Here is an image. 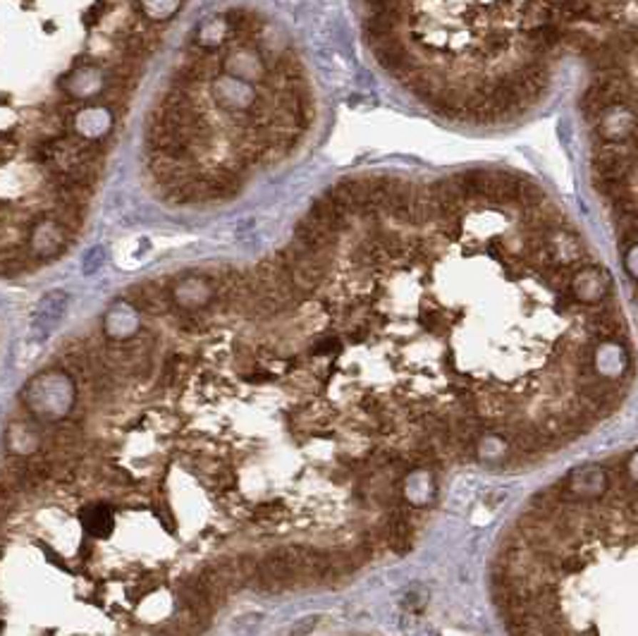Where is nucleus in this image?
I'll list each match as a JSON object with an SVG mask.
<instances>
[{
  "label": "nucleus",
  "instance_id": "f257e3e1",
  "mask_svg": "<svg viewBox=\"0 0 638 636\" xmlns=\"http://www.w3.org/2000/svg\"><path fill=\"white\" fill-rule=\"evenodd\" d=\"M490 586L510 636H638V455L533 495Z\"/></svg>",
  "mask_w": 638,
  "mask_h": 636
},
{
  "label": "nucleus",
  "instance_id": "f03ea898",
  "mask_svg": "<svg viewBox=\"0 0 638 636\" xmlns=\"http://www.w3.org/2000/svg\"><path fill=\"white\" fill-rule=\"evenodd\" d=\"M26 407L41 419H56L72 407V383L65 373L48 371L24 390Z\"/></svg>",
  "mask_w": 638,
  "mask_h": 636
},
{
  "label": "nucleus",
  "instance_id": "7ed1b4c3",
  "mask_svg": "<svg viewBox=\"0 0 638 636\" xmlns=\"http://www.w3.org/2000/svg\"><path fill=\"white\" fill-rule=\"evenodd\" d=\"M569 295L581 306L600 304L612 297V278L602 266L583 263L572 273L569 280Z\"/></svg>",
  "mask_w": 638,
  "mask_h": 636
},
{
  "label": "nucleus",
  "instance_id": "20e7f679",
  "mask_svg": "<svg viewBox=\"0 0 638 636\" xmlns=\"http://www.w3.org/2000/svg\"><path fill=\"white\" fill-rule=\"evenodd\" d=\"M26 239H29V249L36 258H53L65 251L67 242H70V232L46 213L41 221L34 223Z\"/></svg>",
  "mask_w": 638,
  "mask_h": 636
},
{
  "label": "nucleus",
  "instance_id": "39448f33",
  "mask_svg": "<svg viewBox=\"0 0 638 636\" xmlns=\"http://www.w3.org/2000/svg\"><path fill=\"white\" fill-rule=\"evenodd\" d=\"M67 304H70V297H67V292H63V290H56V292H48V295H44V299H41L39 306H36V313H34V320H31L34 340L44 342L48 335L56 330L60 318L65 316Z\"/></svg>",
  "mask_w": 638,
  "mask_h": 636
},
{
  "label": "nucleus",
  "instance_id": "423d86ee",
  "mask_svg": "<svg viewBox=\"0 0 638 636\" xmlns=\"http://www.w3.org/2000/svg\"><path fill=\"white\" fill-rule=\"evenodd\" d=\"M211 89H213V99H216V104L230 113H242L253 104V91H251L249 81L230 77V74L216 77L211 81Z\"/></svg>",
  "mask_w": 638,
  "mask_h": 636
},
{
  "label": "nucleus",
  "instance_id": "0eeeda50",
  "mask_svg": "<svg viewBox=\"0 0 638 636\" xmlns=\"http://www.w3.org/2000/svg\"><path fill=\"white\" fill-rule=\"evenodd\" d=\"M132 299H134V304H139V309L158 313V311H166V306H168V290L158 283H146V285L134 287Z\"/></svg>",
  "mask_w": 638,
  "mask_h": 636
},
{
  "label": "nucleus",
  "instance_id": "6e6552de",
  "mask_svg": "<svg viewBox=\"0 0 638 636\" xmlns=\"http://www.w3.org/2000/svg\"><path fill=\"white\" fill-rule=\"evenodd\" d=\"M84 522H86V529L93 533V536H108L113 529V515L111 510L106 508V505H96V508H91L84 515Z\"/></svg>",
  "mask_w": 638,
  "mask_h": 636
},
{
  "label": "nucleus",
  "instance_id": "1a4fd4ad",
  "mask_svg": "<svg viewBox=\"0 0 638 636\" xmlns=\"http://www.w3.org/2000/svg\"><path fill=\"white\" fill-rule=\"evenodd\" d=\"M29 254L26 251L15 249H0V276H15V273H22L29 268Z\"/></svg>",
  "mask_w": 638,
  "mask_h": 636
},
{
  "label": "nucleus",
  "instance_id": "9d476101",
  "mask_svg": "<svg viewBox=\"0 0 638 636\" xmlns=\"http://www.w3.org/2000/svg\"><path fill=\"white\" fill-rule=\"evenodd\" d=\"M106 258H108V254H106V249H103V247L88 249L86 256H84V263H81V268H84V276H91V273L101 271L103 266H106Z\"/></svg>",
  "mask_w": 638,
  "mask_h": 636
},
{
  "label": "nucleus",
  "instance_id": "9b49d317",
  "mask_svg": "<svg viewBox=\"0 0 638 636\" xmlns=\"http://www.w3.org/2000/svg\"><path fill=\"white\" fill-rule=\"evenodd\" d=\"M258 625H260V615L258 612L242 615V617H237L235 622H232V632H235L237 636H246V634H251Z\"/></svg>",
  "mask_w": 638,
  "mask_h": 636
},
{
  "label": "nucleus",
  "instance_id": "f8f14e48",
  "mask_svg": "<svg viewBox=\"0 0 638 636\" xmlns=\"http://www.w3.org/2000/svg\"><path fill=\"white\" fill-rule=\"evenodd\" d=\"M139 10H143L153 19H168L177 10V5H139Z\"/></svg>",
  "mask_w": 638,
  "mask_h": 636
},
{
  "label": "nucleus",
  "instance_id": "ddd939ff",
  "mask_svg": "<svg viewBox=\"0 0 638 636\" xmlns=\"http://www.w3.org/2000/svg\"><path fill=\"white\" fill-rule=\"evenodd\" d=\"M17 141L12 134H0V163H3L5 158H10L12 151H15Z\"/></svg>",
  "mask_w": 638,
  "mask_h": 636
},
{
  "label": "nucleus",
  "instance_id": "4468645a",
  "mask_svg": "<svg viewBox=\"0 0 638 636\" xmlns=\"http://www.w3.org/2000/svg\"><path fill=\"white\" fill-rule=\"evenodd\" d=\"M313 625H315V617L301 620V622H297V625L290 629V632H287V636H306L313 629Z\"/></svg>",
  "mask_w": 638,
  "mask_h": 636
},
{
  "label": "nucleus",
  "instance_id": "2eb2a0df",
  "mask_svg": "<svg viewBox=\"0 0 638 636\" xmlns=\"http://www.w3.org/2000/svg\"><path fill=\"white\" fill-rule=\"evenodd\" d=\"M12 510V495L5 488H0V519Z\"/></svg>",
  "mask_w": 638,
  "mask_h": 636
}]
</instances>
